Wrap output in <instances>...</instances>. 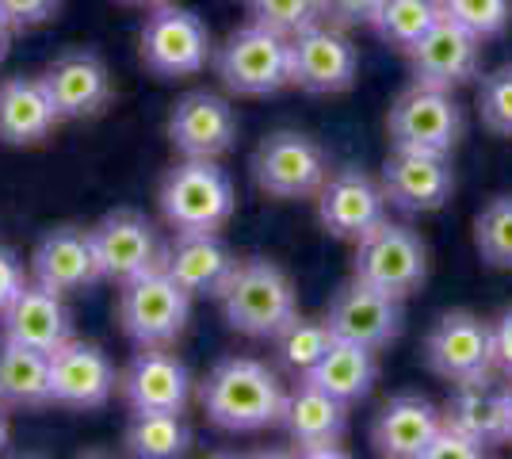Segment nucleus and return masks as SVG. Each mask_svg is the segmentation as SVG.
Instances as JSON below:
<instances>
[{
    "label": "nucleus",
    "mask_w": 512,
    "mask_h": 459,
    "mask_svg": "<svg viewBox=\"0 0 512 459\" xmlns=\"http://www.w3.org/2000/svg\"><path fill=\"white\" fill-rule=\"evenodd\" d=\"M199 402L218 429L260 433L283 421L287 391L268 364H260L253 356H230L207 375V383L199 387Z\"/></svg>",
    "instance_id": "1"
},
{
    "label": "nucleus",
    "mask_w": 512,
    "mask_h": 459,
    "mask_svg": "<svg viewBox=\"0 0 512 459\" xmlns=\"http://www.w3.org/2000/svg\"><path fill=\"white\" fill-rule=\"evenodd\" d=\"M218 303L226 310V322L245 333V337H272L291 318H299V291L291 284V276L279 264L264 261V257H249L237 261L230 284L222 287Z\"/></svg>",
    "instance_id": "2"
},
{
    "label": "nucleus",
    "mask_w": 512,
    "mask_h": 459,
    "mask_svg": "<svg viewBox=\"0 0 512 459\" xmlns=\"http://www.w3.org/2000/svg\"><path fill=\"white\" fill-rule=\"evenodd\" d=\"M234 180L218 161H180L161 180V215L176 234H218L234 219Z\"/></svg>",
    "instance_id": "3"
},
{
    "label": "nucleus",
    "mask_w": 512,
    "mask_h": 459,
    "mask_svg": "<svg viewBox=\"0 0 512 459\" xmlns=\"http://www.w3.org/2000/svg\"><path fill=\"white\" fill-rule=\"evenodd\" d=\"M119 326L138 349H172L192 318V295L165 268L119 287Z\"/></svg>",
    "instance_id": "4"
},
{
    "label": "nucleus",
    "mask_w": 512,
    "mask_h": 459,
    "mask_svg": "<svg viewBox=\"0 0 512 459\" xmlns=\"http://www.w3.org/2000/svg\"><path fill=\"white\" fill-rule=\"evenodd\" d=\"M352 276L390 299H409L428 280V245L417 230L386 219L367 238L356 241Z\"/></svg>",
    "instance_id": "5"
},
{
    "label": "nucleus",
    "mask_w": 512,
    "mask_h": 459,
    "mask_svg": "<svg viewBox=\"0 0 512 459\" xmlns=\"http://www.w3.org/2000/svg\"><path fill=\"white\" fill-rule=\"evenodd\" d=\"M463 108L459 100L451 96L448 88H432V85H413L394 100L390 119H386V131L394 150H417V153H440L451 157V150L459 146L463 138Z\"/></svg>",
    "instance_id": "6"
},
{
    "label": "nucleus",
    "mask_w": 512,
    "mask_h": 459,
    "mask_svg": "<svg viewBox=\"0 0 512 459\" xmlns=\"http://www.w3.org/2000/svg\"><path fill=\"white\" fill-rule=\"evenodd\" d=\"M218 77L237 96H272L291 85V39L245 23L218 50Z\"/></svg>",
    "instance_id": "7"
},
{
    "label": "nucleus",
    "mask_w": 512,
    "mask_h": 459,
    "mask_svg": "<svg viewBox=\"0 0 512 459\" xmlns=\"http://www.w3.org/2000/svg\"><path fill=\"white\" fill-rule=\"evenodd\" d=\"M138 50H142V62H146L150 73L165 77V81H180V77H195L199 69H207V62H211V31L188 8L161 4L142 23Z\"/></svg>",
    "instance_id": "8"
},
{
    "label": "nucleus",
    "mask_w": 512,
    "mask_h": 459,
    "mask_svg": "<svg viewBox=\"0 0 512 459\" xmlns=\"http://www.w3.org/2000/svg\"><path fill=\"white\" fill-rule=\"evenodd\" d=\"M253 180L272 199H310L329 180V157L310 134L276 131L256 146Z\"/></svg>",
    "instance_id": "9"
},
{
    "label": "nucleus",
    "mask_w": 512,
    "mask_h": 459,
    "mask_svg": "<svg viewBox=\"0 0 512 459\" xmlns=\"http://www.w3.org/2000/svg\"><path fill=\"white\" fill-rule=\"evenodd\" d=\"M425 364L432 375L455 383H478L493 379V322L470 314V310H448L432 326L425 341Z\"/></svg>",
    "instance_id": "10"
},
{
    "label": "nucleus",
    "mask_w": 512,
    "mask_h": 459,
    "mask_svg": "<svg viewBox=\"0 0 512 459\" xmlns=\"http://www.w3.org/2000/svg\"><path fill=\"white\" fill-rule=\"evenodd\" d=\"M356 73H360V54L344 35V27L321 20L291 39V85H299L302 92L314 96L348 92L356 85Z\"/></svg>",
    "instance_id": "11"
},
{
    "label": "nucleus",
    "mask_w": 512,
    "mask_h": 459,
    "mask_svg": "<svg viewBox=\"0 0 512 459\" xmlns=\"http://www.w3.org/2000/svg\"><path fill=\"white\" fill-rule=\"evenodd\" d=\"M386 192V203L406 211V215H432L448 207L455 192V169L440 153L417 150H390L379 176Z\"/></svg>",
    "instance_id": "12"
},
{
    "label": "nucleus",
    "mask_w": 512,
    "mask_h": 459,
    "mask_svg": "<svg viewBox=\"0 0 512 459\" xmlns=\"http://www.w3.org/2000/svg\"><path fill=\"white\" fill-rule=\"evenodd\" d=\"M92 241H96V257H100V268H104V280L119 287L146 276V272H157L161 261H165L157 230L138 211H111V215H104L92 226Z\"/></svg>",
    "instance_id": "13"
},
{
    "label": "nucleus",
    "mask_w": 512,
    "mask_h": 459,
    "mask_svg": "<svg viewBox=\"0 0 512 459\" xmlns=\"http://www.w3.org/2000/svg\"><path fill=\"white\" fill-rule=\"evenodd\" d=\"M169 142L188 161H218L234 150L237 111L218 92H188L169 115Z\"/></svg>",
    "instance_id": "14"
},
{
    "label": "nucleus",
    "mask_w": 512,
    "mask_h": 459,
    "mask_svg": "<svg viewBox=\"0 0 512 459\" xmlns=\"http://www.w3.org/2000/svg\"><path fill=\"white\" fill-rule=\"evenodd\" d=\"M325 322L337 341H352V345L379 352L394 345L402 333V299H390L352 276V284H344L333 295Z\"/></svg>",
    "instance_id": "15"
},
{
    "label": "nucleus",
    "mask_w": 512,
    "mask_h": 459,
    "mask_svg": "<svg viewBox=\"0 0 512 459\" xmlns=\"http://www.w3.org/2000/svg\"><path fill=\"white\" fill-rule=\"evenodd\" d=\"M386 192L379 180L363 169H341L333 173L318 192V219L321 226L341 241L367 238L375 226L386 222Z\"/></svg>",
    "instance_id": "16"
},
{
    "label": "nucleus",
    "mask_w": 512,
    "mask_h": 459,
    "mask_svg": "<svg viewBox=\"0 0 512 459\" xmlns=\"http://www.w3.org/2000/svg\"><path fill=\"white\" fill-rule=\"evenodd\" d=\"M104 280V268L96 257V241L92 230L81 226H58L50 230L31 257V284L46 287L54 295H77Z\"/></svg>",
    "instance_id": "17"
},
{
    "label": "nucleus",
    "mask_w": 512,
    "mask_h": 459,
    "mask_svg": "<svg viewBox=\"0 0 512 459\" xmlns=\"http://www.w3.org/2000/svg\"><path fill=\"white\" fill-rule=\"evenodd\" d=\"M119 391L130 414H184L192 402V375L169 349H138L119 375Z\"/></svg>",
    "instance_id": "18"
},
{
    "label": "nucleus",
    "mask_w": 512,
    "mask_h": 459,
    "mask_svg": "<svg viewBox=\"0 0 512 459\" xmlns=\"http://www.w3.org/2000/svg\"><path fill=\"white\" fill-rule=\"evenodd\" d=\"M119 387L115 364L100 345L65 341L50 356V398L65 410H100Z\"/></svg>",
    "instance_id": "19"
},
{
    "label": "nucleus",
    "mask_w": 512,
    "mask_h": 459,
    "mask_svg": "<svg viewBox=\"0 0 512 459\" xmlns=\"http://www.w3.org/2000/svg\"><path fill=\"white\" fill-rule=\"evenodd\" d=\"M413 66V81L432 88H459L470 77H478L482 66V39L470 35L467 27L451 20H440L421 43L406 54Z\"/></svg>",
    "instance_id": "20"
},
{
    "label": "nucleus",
    "mask_w": 512,
    "mask_h": 459,
    "mask_svg": "<svg viewBox=\"0 0 512 459\" xmlns=\"http://www.w3.org/2000/svg\"><path fill=\"white\" fill-rule=\"evenodd\" d=\"M0 329H4V341L46 352V356H54L65 341H73V322H69L62 295H54L39 284H27L0 310Z\"/></svg>",
    "instance_id": "21"
},
{
    "label": "nucleus",
    "mask_w": 512,
    "mask_h": 459,
    "mask_svg": "<svg viewBox=\"0 0 512 459\" xmlns=\"http://www.w3.org/2000/svg\"><path fill=\"white\" fill-rule=\"evenodd\" d=\"M43 85L62 119H92L111 100V73L92 50H69L54 58L43 73Z\"/></svg>",
    "instance_id": "22"
},
{
    "label": "nucleus",
    "mask_w": 512,
    "mask_h": 459,
    "mask_svg": "<svg viewBox=\"0 0 512 459\" xmlns=\"http://www.w3.org/2000/svg\"><path fill=\"white\" fill-rule=\"evenodd\" d=\"M440 429H444V414L425 394H398L375 417L371 444L379 459H417Z\"/></svg>",
    "instance_id": "23"
},
{
    "label": "nucleus",
    "mask_w": 512,
    "mask_h": 459,
    "mask_svg": "<svg viewBox=\"0 0 512 459\" xmlns=\"http://www.w3.org/2000/svg\"><path fill=\"white\" fill-rule=\"evenodd\" d=\"M161 268L169 272L176 284L184 287L188 295H211L218 299L222 287L230 284L237 268V257L230 253V245L218 234H176Z\"/></svg>",
    "instance_id": "24"
},
{
    "label": "nucleus",
    "mask_w": 512,
    "mask_h": 459,
    "mask_svg": "<svg viewBox=\"0 0 512 459\" xmlns=\"http://www.w3.org/2000/svg\"><path fill=\"white\" fill-rule=\"evenodd\" d=\"M62 123L43 77H8L0 85V142L4 146H43Z\"/></svg>",
    "instance_id": "25"
},
{
    "label": "nucleus",
    "mask_w": 512,
    "mask_h": 459,
    "mask_svg": "<svg viewBox=\"0 0 512 459\" xmlns=\"http://www.w3.org/2000/svg\"><path fill=\"white\" fill-rule=\"evenodd\" d=\"M444 425L470 437L482 448L493 444H509V410H505V387H497L493 379L478 383H455L444 402Z\"/></svg>",
    "instance_id": "26"
},
{
    "label": "nucleus",
    "mask_w": 512,
    "mask_h": 459,
    "mask_svg": "<svg viewBox=\"0 0 512 459\" xmlns=\"http://www.w3.org/2000/svg\"><path fill=\"white\" fill-rule=\"evenodd\" d=\"M283 429L299 448L310 444H337L348 433V406L329 391L302 379L295 391H287L283 406Z\"/></svg>",
    "instance_id": "27"
},
{
    "label": "nucleus",
    "mask_w": 512,
    "mask_h": 459,
    "mask_svg": "<svg viewBox=\"0 0 512 459\" xmlns=\"http://www.w3.org/2000/svg\"><path fill=\"white\" fill-rule=\"evenodd\" d=\"M302 379H310L314 387L341 398L344 406H352V402H363L371 394L375 379H379V364H375L371 349L352 345V341H333L329 352L314 364V372L302 375Z\"/></svg>",
    "instance_id": "28"
},
{
    "label": "nucleus",
    "mask_w": 512,
    "mask_h": 459,
    "mask_svg": "<svg viewBox=\"0 0 512 459\" xmlns=\"http://www.w3.org/2000/svg\"><path fill=\"white\" fill-rule=\"evenodd\" d=\"M50 356L4 341L0 345V406L43 410L50 406Z\"/></svg>",
    "instance_id": "29"
},
{
    "label": "nucleus",
    "mask_w": 512,
    "mask_h": 459,
    "mask_svg": "<svg viewBox=\"0 0 512 459\" xmlns=\"http://www.w3.org/2000/svg\"><path fill=\"white\" fill-rule=\"evenodd\" d=\"M440 20H444L440 0H379V8H375L367 27H375V35L386 46L409 54Z\"/></svg>",
    "instance_id": "30"
},
{
    "label": "nucleus",
    "mask_w": 512,
    "mask_h": 459,
    "mask_svg": "<svg viewBox=\"0 0 512 459\" xmlns=\"http://www.w3.org/2000/svg\"><path fill=\"white\" fill-rule=\"evenodd\" d=\"M192 429L184 414H134L127 425L130 459H184Z\"/></svg>",
    "instance_id": "31"
},
{
    "label": "nucleus",
    "mask_w": 512,
    "mask_h": 459,
    "mask_svg": "<svg viewBox=\"0 0 512 459\" xmlns=\"http://www.w3.org/2000/svg\"><path fill=\"white\" fill-rule=\"evenodd\" d=\"M337 337H333V329L329 322H318V318H291L287 326L276 333V349H279V360L291 368L295 375H310L314 372V364H318L321 356L329 352Z\"/></svg>",
    "instance_id": "32"
},
{
    "label": "nucleus",
    "mask_w": 512,
    "mask_h": 459,
    "mask_svg": "<svg viewBox=\"0 0 512 459\" xmlns=\"http://www.w3.org/2000/svg\"><path fill=\"white\" fill-rule=\"evenodd\" d=\"M474 249L493 268H512V196L490 199L474 219Z\"/></svg>",
    "instance_id": "33"
},
{
    "label": "nucleus",
    "mask_w": 512,
    "mask_h": 459,
    "mask_svg": "<svg viewBox=\"0 0 512 459\" xmlns=\"http://www.w3.org/2000/svg\"><path fill=\"white\" fill-rule=\"evenodd\" d=\"M253 23L276 31L283 39H295L306 27L321 23V0H245Z\"/></svg>",
    "instance_id": "34"
},
{
    "label": "nucleus",
    "mask_w": 512,
    "mask_h": 459,
    "mask_svg": "<svg viewBox=\"0 0 512 459\" xmlns=\"http://www.w3.org/2000/svg\"><path fill=\"white\" fill-rule=\"evenodd\" d=\"M444 20L467 27L482 43L501 35L512 20V0H440Z\"/></svg>",
    "instance_id": "35"
},
{
    "label": "nucleus",
    "mask_w": 512,
    "mask_h": 459,
    "mask_svg": "<svg viewBox=\"0 0 512 459\" xmlns=\"http://www.w3.org/2000/svg\"><path fill=\"white\" fill-rule=\"evenodd\" d=\"M478 115H482V127L486 131L512 138V66H501L493 69L490 77H482Z\"/></svg>",
    "instance_id": "36"
},
{
    "label": "nucleus",
    "mask_w": 512,
    "mask_h": 459,
    "mask_svg": "<svg viewBox=\"0 0 512 459\" xmlns=\"http://www.w3.org/2000/svg\"><path fill=\"white\" fill-rule=\"evenodd\" d=\"M62 0H0V20L12 31H31L39 23H50L58 16Z\"/></svg>",
    "instance_id": "37"
},
{
    "label": "nucleus",
    "mask_w": 512,
    "mask_h": 459,
    "mask_svg": "<svg viewBox=\"0 0 512 459\" xmlns=\"http://www.w3.org/2000/svg\"><path fill=\"white\" fill-rule=\"evenodd\" d=\"M417 459H486V448L444 425V429L432 437V444H428Z\"/></svg>",
    "instance_id": "38"
},
{
    "label": "nucleus",
    "mask_w": 512,
    "mask_h": 459,
    "mask_svg": "<svg viewBox=\"0 0 512 459\" xmlns=\"http://www.w3.org/2000/svg\"><path fill=\"white\" fill-rule=\"evenodd\" d=\"M379 0H321V20L333 27H360L371 23Z\"/></svg>",
    "instance_id": "39"
},
{
    "label": "nucleus",
    "mask_w": 512,
    "mask_h": 459,
    "mask_svg": "<svg viewBox=\"0 0 512 459\" xmlns=\"http://www.w3.org/2000/svg\"><path fill=\"white\" fill-rule=\"evenodd\" d=\"M493 368L512 383V306L493 318Z\"/></svg>",
    "instance_id": "40"
},
{
    "label": "nucleus",
    "mask_w": 512,
    "mask_h": 459,
    "mask_svg": "<svg viewBox=\"0 0 512 459\" xmlns=\"http://www.w3.org/2000/svg\"><path fill=\"white\" fill-rule=\"evenodd\" d=\"M27 284H31V280H27L23 264L16 261V257H12L4 245H0V310L12 303V299H16Z\"/></svg>",
    "instance_id": "41"
},
{
    "label": "nucleus",
    "mask_w": 512,
    "mask_h": 459,
    "mask_svg": "<svg viewBox=\"0 0 512 459\" xmlns=\"http://www.w3.org/2000/svg\"><path fill=\"white\" fill-rule=\"evenodd\" d=\"M295 459H352V452L341 448V440H337V444H310V448H299Z\"/></svg>",
    "instance_id": "42"
},
{
    "label": "nucleus",
    "mask_w": 512,
    "mask_h": 459,
    "mask_svg": "<svg viewBox=\"0 0 512 459\" xmlns=\"http://www.w3.org/2000/svg\"><path fill=\"white\" fill-rule=\"evenodd\" d=\"M249 459H295V452H283V448H264V452H253Z\"/></svg>",
    "instance_id": "43"
},
{
    "label": "nucleus",
    "mask_w": 512,
    "mask_h": 459,
    "mask_svg": "<svg viewBox=\"0 0 512 459\" xmlns=\"http://www.w3.org/2000/svg\"><path fill=\"white\" fill-rule=\"evenodd\" d=\"M8 437H12V425H8V414H4V406H0V452L8 448Z\"/></svg>",
    "instance_id": "44"
},
{
    "label": "nucleus",
    "mask_w": 512,
    "mask_h": 459,
    "mask_svg": "<svg viewBox=\"0 0 512 459\" xmlns=\"http://www.w3.org/2000/svg\"><path fill=\"white\" fill-rule=\"evenodd\" d=\"M8 43H12V27L0 20V62H4V54H8Z\"/></svg>",
    "instance_id": "45"
},
{
    "label": "nucleus",
    "mask_w": 512,
    "mask_h": 459,
    "mask_svg": "<svg viewBox=\"0 0 512 459\" xmlns=\"http://www.w3.org/2000/svg\"><path fill=\"white\" fill-rule=\"evenodd\" d=\"M123 4H138V8H161V4H169V0H123Z\"/></svg>",
    "instance_id": "46"
},
{
    "label": "nucleus",
    "mask_w": 512,
    "mask_h": 459,
    "mask_svg": "<svg viewBox=\"0 0 512 459\" xmlns=\"http://www.w3.org/2000/svg\"><path fill=\"white\" fill-rule=\"evenodd\" d=\"M505 410H509V444H512V383L505 387Z\"/></svg>",
    "instance_id": "47"
},
{
    "label": "nucleus",
    "mask_w": 512,
    "mask_h": 459,
    "mask_svg": "<svg viewBox=\"0 0 512 459\" xmlns=\"http://www.w3.org/2000/svg\"><path fill=\"white\" fill-rule=\"evenodd\" d=\"M207 459H237V456H230V452H218V456H207Z\"/></svg>",
    "instance_id": "48"
},
{
    "label": "nucleus",
    "mask_w": 512,
    "mask_h": 459,
    "mask_svg": "<svg viewBox=\"0 0 512 459\" xmlns=\"http://www.w3.org/2000/svg\"><path fill=\"white\" fill-rule=\"evenodd\" d=\"M85 459H111V456H85Z\"/></svg>",
    "instance_id": "49"
}]
</instances>
